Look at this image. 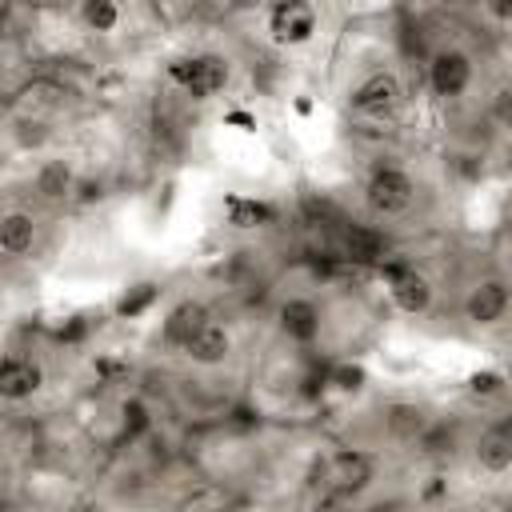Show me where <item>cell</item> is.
Returning <instances> with one entry per match:
<instances>
[{
  "instance_id": "5b68a950",
  "label": "cell",
  "mask_w": 512,
  "mask_h": 512,
  "mask_svg": "<svg viewBox=\"0 0 512 512\" xmlns=\"http://www.w3.org/2000/svg\"><path fill=\"white\" fill-rule=\"evenodd\" d=\"M324 480H328V488H332L336 496H344V500H348V496H360V492H368L372 480H376V456L364 452V448H340V452L328 460Z\"/></svg>"
},
{
  "instance_id": "6da1fadb",
  "label": "cell",
  "mask_w": 512,
  "mask_h": 512,
  "mask_svg": "<svg viewBox=\"0 0 512 512\" xmlns=\"http://www.w3.org/2000/svg\"><path fill=\"white\" fill-rule=\"evenodd\" d=\"M364 204L384 220L404 216L416 204V180L400 164H376L364 180Z\"/></svg>"
},
{
  "instance_id": "5bb4252c",
  "label": "cell",
  "mask_w": 512,
  "mask_h": 512,
  "mask_svg": "<svg viewBox=\"0 0 512 512\" xmlns=\"http://www.w3.org/2000/svg\"><path fill=\"white\" fill-rule=\"evenodd\" d=\"M32 188H36L40 200L64 204V200L72 196V188H76V172H72L68 160H44V164L36 168V176H32Z\"/></svg>"
},
{
  "instance_id": "7c38bea8",
  "label": "cell",
  "mask_w": 512,
  "mask_h": 512,
  "mask_svg": "<svg viewBox=\"0 0 512 512\" xmlns=\"http://www.w3.org/2000/svg\"><path fill=\"white\" fill-rule=\"evenodd\" d=\"M320 308L308 300V296H288L284 304H280V328H284V336L288 340H296V344H312L316 336H320Z\"/></svg>"
},
{
  "instance_id": "277c9868",
  "label": "cell",
  "mask_w": 512,
  "mask_h": 512,
  "mask_svg": "<svg viewBox=\"0 0 512 512\" xmlns=\"http://www.w3.org/2000/svg\"><path fill=\"white\" fill-rule=\"evenodd\" d=\"M508 304H512L508 280H504V276H480V280L464 292L460 312H464V320H468L472 328H496V324H504Z\"/></svg>"
},
{
  "instance_id": "ba28073f",
  "label": "cell",
  "mask_w": 512,
  "mask_h": 512,
  "mask_svg": "<svg viewBox=\"0 0 512 512\" xmlns=\"http://www.w3.org/2000/svg\"><path fill=\"white\" fill-rule=\"evenodd\" d=\"M176 76H180V84H184V92H188L192 100H212V96H220V92L228 88L232 68H228L224 56H216V52H200V56L184 60V64L176 68Z\"/></svg>"
},
{
  "instance_id": "8fae6325",
  "label": "cell",
  "mask_w": 512,
  "mask_h": 512,
  "mask_svg": "<svg viewBox=\"0 0 512 512\" xmlns=\"http://www.w3.org/2000/svg\"><path fill=\"white\" fill-rule=\"evenodd\" d=\"M36 240H40V224H36L32 212H24V208L0 212V256L20 260L36 248Z\"/></svg>"
},
{
  "instance_id": "ffe728a7",
  "label": "cell",
  "mask_w": 512,
  "mask_h": 512,
  "mask_svg": "<svg viewBox=\"0 0 512 512\" xmlns=\"http://www.w3.org/2000/svg\"><path fill=\"white\" fill-rule=\"evenodd\" d=\"M504 388H508V376L500 368H480L468 376V392L476 400H496V396H504Z\"/></svg>"
},
{
  "instance_id": "30bf717a",
  "label": "cell",
  "mask_w": 512,
  "mask_h": 512,
  "mask_svg": "<svg viewBox=\"0 0 512 512\" xmlns=\"http://www.w3.org/2000/svg\"><path fill=\"white\" fill-rule=\"evenodd\" d=\"M184 356L200 368H220L232 356V328L224 320H208L200 324V332L184 344Z\"/></svg>"
},
{
  "instance_id": "8992f818",
  "label": "cell",
  "mask_w": 512,
  "mask_h": 512,
  "mask_svg": "<svg viewBox=\"0 0 512 512\" xmlns=\"http://www.w3.org/2000/svg\"><path fill=\"white\" fill-rule=\"evenodd\" d=\"M316 24H320V12L308 0H280V4L268 8V36L280 48L308 44L316 36Z\"/></svg>"
},
{
  "instance_id": "2e32d148",
  "label": "cell",
  "mask_w": 512,
  "mask_h": 512,
  "mask_svg": "<svg viewBox=\"0 0 512 512\" xmlns=\"http://www.w3.org/2000/svg\"><path fill=\"white\" fill-rule=\"evenodd\" d=\"M384 428H388V436H396V440H416V436H424V428H428V412H424L420 404H412V400H392V404L384 408Z\"/></svg>"
},
{
  "instance_id": "ac0fdd59",
  "label": "cell",
  "mask_w": 512,
  "mask_h": 512,
  "mask_svg": "<svg viewBox=\"0 0 512 512\" xmlns=\"http://www.w3.org/2000/svg\"><path fill=\"white\" fill-rule=\"evenodd\" d=\"M120 20H124V8L112 0H84L80 4V24L88 32H116Z\"/></svg>"
},
{
  "instance_id": "7a4b0ae2",
  "label": "cell",
  "mask_w": 512,
  "mask_h": 512,
  "mask_svg": "<svg viewBox=\"0 0 512 512\" xmlns=\"http://www.w3.org/2000/svg\"><path fill=\"white\" fill-rule=\"evenodd\" d=\"M400 104H404V84L392 68H372L348 92V108L356 116H392Z\"/></svg>"
},
{
  "instance_id": "52a82bcc",
  "label": "cell",
  "mask_w": 512,
  "mask_h": 512,
  "mask_svg": "<svg viewBox=\"0 0 512 512\" xmlns=\"http://www.w3.org/2000/svg\"><path fill=\"white\" fill-rule=\"evenodd\" d=\"M380 272H384V280H388V296H392V304L400 308V312H408V316H424L428 308H432V280L424 276V272H416V268H408V264H380Z\"/></svg>"
},
{
  "instance_id": "9a60e30c",
  "label": "cell",
  "mask_w": 512,
  "mask_h": 512,
  "mask_svg": "<svg viewBox=\"0 0 512 512\" xmlns=\"http://www.w3.org/2000/svg\"><path fill=\"white\" fill-rule=\"evenodd\" d=\"M208 320H212V312H208L200 300H180V304L164 316V340L176 344V348H184V344L200 332V324H208Z\"/></svg>"
},
{
  "instance_id": "4fadbf2b",
  "label": "cell",
  "mask_w": 512,
  "mask_h": 512,
  "mask_svg": "<svg viewBox=\"0 0 512 512\" xmlns=\"http://www.w3.org/2000/svg\"><path fill=\"white\" fill-rule=\"evenodd\" d=\"M476 464L488 476H504L512 468V428L508 424H492L480 432L476 440Z\"/></svg>"
},
{
  "instance_id": "d6986e66",
  "label": "cell",
  "mask_w": 512,
  "mask_h": 512,
  "mask_svg": "<svg viewBox=\"0 0 512 512\" xmlns=\"http://www.w3.org/2000/svg\"><path fill=\"white\" fill-rule=\"evenodd\" d=\"M268 204H260V200H248V196H236V200H228V224L232 228H264L268 224Z\"/></svg>"
},
{
  "instance_id": "7402d4cb",
  "label": "cell",
  "mask_w": 512,
  "mask_h": 512,
  "mask_svg": "<svg viewBox=\"0 0 512 512\" xmlns=\"http://www.w3.org/2000/svg\"><path fill=\"white\" fill-rule=\"evenodd\" d=\"M332 380H336V388H344V392L364 388V372H360L356 364H352V368H348V364H344V368H336V376H332Z\"/></svg>"
},
{
  "instance_id": "3957f363",
  "label": "cell",
  "mask_w": 512,
  "mask_h": 512,
  "mask_svg": "<svg viewBox=\"0 0 512 512\" xmlns=\"http://www.w3.org/2000/svg\"><path fill=\"white\" fill-rule=\"evenodd\" d=\"M472 76H476V64L456 44H444V48H436L428 56V88L440 100H460L472 88Z\"/></svg>"
},
{
  "instance_id": "e0dca14e",
  "label": "cell",
  "mask_w": 512,
  "mask_h": 512,
  "mask_svg": "<svg viewBox=\"0 0 512 512\" xmlns=\"http://www.w3.org/2000/svg\"><path fill=\"white\" fill-rule=\"evenodd\" d=\"M344 252L356 264H384V236L372 224H348L344 228Z\"/></svg>"
},
{
  "instance_id": "44dd1931",
  "label": "cell",
  "mask_w": 512,
  "mask_h": 512,
  "mask_svg": "<svg viewBox=\"0 0 512 512\" xmlns=\"http://www.w3.org/2000/svg\"><path fill=\"white\" fill-rule=\"evenodd\" d=\"M152 300H156V284H136V292L120 300V312H124V316H136V312H140L144 304H152Z\"/></svg>"
},
{
  "instance_id": "9c48e42d",
  "label": "cell",
  "mask_w": 512,
  "mask_h": 512,
  "mask_svg": "<svg viewBox=\"0 0 512 512\" xmlns=\"http://www.w3.org/2000/svg\"><path fill=\"white\" fill-rule=\"evenodd\" d=\"M44 388V368L32 356H0V400H32Z\"/></svg>"
}]
</instances>
